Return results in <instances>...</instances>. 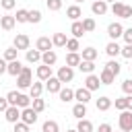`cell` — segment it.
<instances>
[{
  "label": "cell",
  "instance_id": "1",
  "mask_svg": "<svg viewBox=\"0 0 132 132\" xmlns=\"http://www.w3.org/2000/svg\"><path fill=\"white\" fill-rule=\"evenodd\" d=\"M31 85H33V72H31L29 66H23L21 74L16 76V87L19 89H29Z\"/></svg>",
  "mask_w": 132,
  "mask_h": 132
},
{
  "label": "cell",
  "instance_id": "2",
  "mask_svg": "<svg viewBox=\"0 0 132 132\" xmlns=\"http://www.w3.org/2000/svg\"><path fill=\"white\" fill-rule=\"evenodd\" d=\"M111 12L120 19H132V6L124 4V2H113L111 4Z\"/></svg>",
  "mask_w": 132,
  "mask_h": 132
},
{
  "label": "cell",
  "instance_id": "3",
  "mask_svg": "<svg viewBox=\"0 0 132 132\" xmlns=\"http://www.w3.org/2000/svg\"><path fill=\"white\" fill-rule=\"evenodd\" d=\"M118 124H120V130L122 132H130L132 130V111L124 109L120 113V118H118Z\"/></svg>",
  "mask_w": 132,
  "mask_h": 132
},
{
  "label": "cell",
  "instance_id": "4",
  "mask_svg": "<svg viewBox=\"0 0 132 132\" xmlns=\"http://www.w3.org/2000/svg\"><path fill=\"white\" fill-rule=\"evenodd\" d=\"M56 78L60 80V82H70L72 78H74V68H70V66H60L58 68V74H56Z\"/></svg>",
  "mask_w": 132,
  "mask_h": 132
},
{
  "label": "cell",
  "instance_id": "5",
  "mask_svg": "<svg viewBox=\"0 0 132 132\" xmlns=\"http://www.w3.org/2000/svg\"><path fill=\"white\" fill-rule=\"evenodd\" d=\"M19 122H23V124H27V126L35 124V122H37V111H35L33 107H25V109H21V120H19Z\"/></svg>",
  "mask_w": 132,
  "mask_h": 132
},
{
  "label": "cell",
  "instance_id": "6",
  "mask_svg": "<svg viewBox=\"0 0 132 132\" xmlns=\"http://www.w3.org/2000/svg\"><path fill=\"white\" fill-rule=\"evenodd\" d=\"M29 45H31V39H29V35H25V33H16L14 35V41H12V47H16V50H29Z\"/></svg>",
  "mask_w": 132,
  "mask_h": 132
},
{
  "label": "cell",
  "instance_id": "7",
  "mask_svg": "<svg viewBox=\"0 0 132 132\" xmlns=\"http://www.w3.org/2000/svg\"><path fill=\"white\" fill-rule=\"evenodd\" d=\"M122 33H124V27H122L120 23H109V25H107V35H109L111 41H118V39L122 37Z\"/></svg>",
  "mask_w": 132,
  "mask_h": 132
},
{
  "label": "cell",
  "instance_id": "8",
  "mask_svg": "<svg viewBox=\"0 0 132 132\" xmlns=\"http://www.w3.org/2000/svg\"><path fill=\"white\" fill-rule=\"evenodd\" d=\"M4 118H6V122L16 124V122L21 120V109H19L16 105H8V109L4 111Z\"/></svg>",
  "mask_w": 132,
  "mask_h": 132
},
{
  "label": "cell",
  "instance_id": "9",
  "mask_svg": "<svg viewBox=\"0 0 132 132\" xmlns=\"http://www.w3.org/2000/svg\"><path fill=\"white\" fill-rule=\"evenodd\" d=\"M99 85H101V80H99L97 74H87V78H85V89L87 91H97Z\"/></svg>",
  "mask_w": 132,
  "mask_h": 132
},
{
  "label": "cell",
  "instance_id": "10",
  "mask_svg": "<svg viewBox=\"0 0 132 132\" xmlns=\"http://www.w3.org/2000/svg\"><path fill=\"white\" fill-rule=\"evenodd\" d=\"M35 74H37V78H39L41 82H45L47 78H52V66H45V64H41V66H37Z\"/></svg>",
  "mask_w": 132,
  "mask_h": 132
},
{
  "label": "cell",
  "instance_id": "11",
  "mask_svg": "<svg viewBox=\"0 0 132 132\" xmlns=\"http://www.w3.org/2000/svg\"><path fill=\"white\" fill-rule=\"evenodd\" d=\"M47 93H60V89H62V82L56 78V76H52V78H47L45 80V87H43Z\"/></svg>",
  "mask_w": 132,
  "mask_h": 132
},
{
  "label": "cell",
  "instance_id": "12",
  "mask_svg": "<svg viewBox=\"0 0 132 132\" xmlns=\"http://www.w3.org/2000/svg\"><path fill=\"white\" fill-rule=\"evenodd\" d=\"M74 99H76L78 103H85V105H87V103L91 101V91H87L85 87H80V89L74 91Z\"/></svg>",
  "mask_w": 132,
  "mask_h": 132
},
{
  "label": "cell",
  "instance_id": "13",
  "mask_svg": "<svg viewBox=\"0 0 132 132\" xmlns=\"http://www.w3.org/2000/svg\"><path fill=\"white\" fill-rule=\"evenodd\" d=\"M66 16H68L70 21H78V19L82 16V8H80L78 4H72V6L66 8Z\"/></svg>",
  "mask_w": 132,
  "mask_h": 132
},
{
  "label": "cell",
  "instance_id": "14",
  "mask_svg": "<svg viewBox=\"0 0 132 132\" xmlns=\"http://www.w3.org/2000/svg\"><path fill=\"white\" fill-rule=\"evenodd\" d=\"M52 47H54V45H52V39H50V37H39V39L35 41V50H39L41 54H43V52H50Z\"/></svg>",
  "mask_w": 132,
  "mask_h": 132
},
{
  "label": "cell",
  "instance_id": "15",
  "mask_svg": "<svg viewBox=\"0 0 132 132\" xmlns=\"http://www.w3.org/2000/svg\"><path fill=\"white\" fill-rule=\"evenodd\" d=\"M91 10H93V14L101 16V14L107 12V2H103V0H95V2L91 4Z\"/></svg>",
  "mask_w": 132,
  "mask_h": 132
},
{
  "label": "cell",
  "instance_id": "16",
  "mask_svg": "<svg viewBox=\"0 0 132 132\" xmlns=\"http://www.w3.org/2000/svg\"><path fill=\"white\" fill-rule=\"evenodd\" d=\"M21 70H23V64H21L19 60H12V62H8V64H6V72H8L10 76H19V74H21Z\"/></svg>",
  "mask_w": 132,
  "mask_h": 132
},
{
  "label": "cell",
  "instance_id": "17",
  "mask_svg": "<svg viewBox=\"0 0 132 132\" xmlns=\"http://www.w3.org/2000/svg\"><path fill=\"white\" fill-rule=\"evenodd\" d=\"M56 60H58V56H56V52H54V50H50V52H43V54H41V64H45V66H54V64H56Z\"/></svg>",
  "mask_w": 132,
  "mask_h": 132
},
{
  "label": "cell",
  "instance_id": "18",
  "mask_svg": "<svg viewBox=\"0 0 132 132\" xmlns=\"http://www.w3.org/2000/svg\"><path fill=\"white\" fill-rule=\"evenodd\" d=\"M14 25H16L14 16H10V14H4V16H0V27H2L4 31H10Z\"/></svg>",
  "mask_w": 132,
  "mask_h": 132
},
{
  "label": "cell",
  "instance_id": "19",
  "mask_svg": "<svg viewBox=\"0 0 132 132\" xmlns=\"http://www.w3.org/2000/svg\"><path fill=\"white\" fill-rule=\"evenodd\" d=\"M120 52H122V47L118 45V41H109V43L105 45V54H107V56H109L111 60H113V58H116V56H118Z\"/></svg>",
  "mask_w": 132,
  "mask_h": 132
},
{
  "label": "cell",
  "instance_id": "20",
  "mask_svg": "<svg viewBox=\"0 0 132 132\" xmlns=\"http://www.w3.org/2000/svg\"><path fill=\"white\" fill-rule=\"evenodd\" d=\"M41 93H43V85H41V80H37V82H33V85L29 87V97H31V99L41 97Z\"/></svg>",
  "mask_w": 132,
  "mask_h": 132
},
{
  "label": "cell",
  "instance_id": "21",
  "mask_svg": "<svg viewBox=\"0 0 132 132\" xmlns=\"http://www.w3.org/2000/svg\"><path fill=\"white\" fill-rule=\"evenodd\" d=\"M70 33H72V37H82L85 35V29H82V23L80 21H72V25H70Z\"/></svg>",
  "mask_w": 132,
  "mask_h": 132
},
{
  "label": "cell",
  "instance_id": "22",
  "mask_svg": "<svg viewBox=\"0 0 132 132\" xmlns=\"http://www.w3.org/2000/svg\"><path fill=\"white\" fill-rule=\"evenodd\" d=\"M66 41H68V37L64 33H54L52 35V45H56V47H66Z\"/></svg>",
  "mask_w": 132,
  "mask_h": 132
},
{
  "label": "cell",
  "instance_id": "23",
  "mask_svg": "<svg viewBox=\"0 0 132 132\" xmlns=\"http://www.w3.org/2000/svg\"><path fill=\"white\" fill-rule=\"evenodd\" d=\"M97 56H99V52H97L95 47H85V50H82V56H80V60L95 62V60H97Z\"/></svg>",
  "mask_w": 132,
  "mask_h": 132
},
{
  "label": "cell",
  "instance_id": "24",
  "mask_svg": "<svg viewBox=\"0 0 132 132\" xmlns=\"http://www.w3.org/2000/svg\"><path fill=\"white\" fill-rule=\"evenodd\" d=\"M80 72H85V74H93V70H95V62H89V60H80V64L76 66Z\"/></svg>",
  "mask_w": 132,
  "mask_h": 132
},
{
  "label": "cell",
  "instance_id": "25",
  "mask_svg": "<svg viewBox=\"0 0 132 132\" xmlns=\"http://www.w3.org/2000/svg\"><path fill=\"white\" fill-rule=\"evenodd\" d=\"M19 109H25V107H31V97L29 95H23V93H19V97H16V103H14Z\"/></svg>",
  "mask_w": 132,
  "mask_h": 132
},
{
  "label": "cell",
  "instance_id": "26",
  "mask_svg": "<svg viewBox=\"0 0 132 132\" xmlns=\"http://www.w3.org/2000/svg\"><path fill=\"white\" fill-rule=\"evenodd\" d=\"M78 64H80V56H78V52H70V54L66 56V66L74 68V66H78Z\"/></svg>",
  "mask_w": 132,
  "mask_h": 132
},
{
  "label": "cell",
  "instance_id": "27",
  "mask_svg": "<svg viewBox=\"0 0 132 132\" xmlns=\"http://www.w3.org/2000/svg\"><path fill=\"white\" fill-rule=\"evenodd\" d=\"M72 116L78 118V120H82V118L87 116V105H85V103H76V105L72 107Z\"/></svg>",
  "mask_w": 132,
  "mask_h": 132
},
{
  "label": "cell",
  "instance_id": "28",
  "mask_svg": "<svg viewBox=\"0 0 132 132\" xmlns=\"http://www.w3.org/2000/svg\"><path fill=\"white\" fill-rule=\"evenodd\" d=\"M109 107H111V99H109V97L103 95V97L97 99V109H99V111H107Z\"/></svg>",
  "mask_w": 132,
  "mask_h": 132
},
{
  "label": "cell",
  "instance_id": "29",
  "mask_svg": "<svg viewBox=\"0 0 132 132\" xmlns=\"http://www.w3.org/2000/svg\"><path fill=\"white\" fill-rule=\"evenodd\" d=\"M76 132H93V124L91 120H78V126H76Z\"/></svg>",
  "mask_w": 132,
  "mask_h": 132
},
{
  "label": "cell",
  "instance_id": "30",
  "mask_svg": "<svg viewBox=\"0 0 132 132\" xmlns=\"http://www.w3.org/2000/svg\"><path fill=\"white\" fill-rule=\"evenodd\" d=\"M41 132H60V126H58V122H54V120H47V122H43V126H41Z\"/></svg>",
  "mask_w": 132,
  "mask_h": 132
},
{
  "label": "cell",
  "instance_id": "31",
  "mask_svg": "<svg viewBox=\"0 0 132 132\" xmlns=\"http://www.w3.org/2000/svg\"><path fill=\"white\" fill-rule=\"evenodd\" d=\"M99 80H101V85H111V82L116 80V76L103 68V70H101V74H99Z\"/></svg>",
  "mask_w": 132,
  "mask_h": 132
},
{
  "label": "cell",
  "instance_id": "32",
  "mask_svg": "<svg viewBox=\"0 0 132 132\" xmlns=\"http://www.w3.org/2000/svg\"><path fill=\"white\" fill-rule=\"evenodd\" d=\"M60 101H64V103H68V101H72L74 99V91L72 89H60Z\"/></svg>",
  "mask_w": 132,
  "mask_h": 132
},
{
  "label": "cell",
  "instance_id": "33",
  "mask_svg": "<svg viewBox=\"0 0 132 132\" xmlns=\"http://www.w3.org/2000/svg\"><path fill=\"white\" fill-rule=\"evenodd\" d=\"M14 21H16V23H29V10L19 8L16 14H14Z\"/></svg>",
  "mask_w": 132,
  "mask_h": 132
},
{
  "label": "cell",
  "instance_id": "34",
  "mask_svg": "<svg viewBox=\"0 0 132 132\" xmlns=\"http://www.w3.org/2000/svg\"><path fill=\"white\" fill-rule=\"evenodd\" d=\"M39 60H41V52H39V50H27V62L35 64V62H39Z\"/></svg>",
  "mask_w": 132,
  "mask_h": 132
},
{
  "label": "cell",
  "instance_id": "35",
  "mask_svg": "<svg viewBox=\"0 0 132 132\" xmlns=\"http://www.w3.org/2000/svg\"><path fill=\"white\" fill-rule=\"evenodd\" d=\"M105 70H107V72H111V74H113V76H118V74H120V70H122V68H120V64H118V62H116V60H109V62H107V64H105Z\"/></svg>",
  "mask_w": 132,
  "mask_h": 132
},
{
  "label": "cell",
  "instance_id": "36",
  "mask_svg": "<svg viewBox=\"0 0 132 132\" xmlns=\"http://www.w3.org/2000/svg\"><path fill=\"white\" fill-rule=\"evenodd\" d=\"M82 23V29H85V33H91V31H95V19H82L80 21Z\"/></svg>",
  "mask_w": 132,
  "mask_h": 132
},
{
  "label": "cell",
  "instance_id": "37",
  "mask_svg": "<svg viewBox=\"0 0 132 132\" xmlns=\"http://www.w3.org/2000/svg\"><path fill=\"white\" fill-rule=\"evenodd\" d=\"M16 54H19V50H16V47H8V50H4V60H6V62L19 60V58H16Z\"/></svg>",
  "mask_w": 132,
  "mask_h": 132
},
{
  "label": "cell",
  "instance_id": "38",
  "mask_svg": "<svg viewBox=\"0 0 132 132\" xmlns=\"http://www.w3.org/2000/svg\"><path fill=\"white\" fill-rule=\"evenodd\" d=\"M31 103H33L31 107H33V109H35L37 113H41V111L45 109V101H43L41 97H37V99H31Z\"/></svg>",
  "mask_w": 132,
  "mask_h": 132
},
{
  "label": "cell",
  "instance_id": "39",
  "mask_svg": "<svg viewBox=\"0 0 132 132\" xmlns=\"http://www.w3.org/2000/svg\"><path fill=\"white\" fill-rule=\"evenodd\" d=\"M66 50H70V52H78V50H80L78 39H76V37H70V39L66 41Z\"/></svg>",
  "mask_w": 132,
  "mask_h": 132
},
{
  "label": "cell",
  "instance_id": "40",
  "mask_svg": "<svg viewBox=\"0 0 132 132\" xmlns=\"http://www.w3.org/2000/svg\"><path fill=\"white\" fill-rule=\"evenodd\" d=\"M41 21V10H37V8H33V10H29V23H39Z\"/></svg>",
  "mask_w": 132,
  "mask_h": 132
},
{
  "label": "cell",
  "instance_id": "41",
  "mask_svg": "<svg viewBox=\"0 0 132 132\" xmlns=\"http://www.w3.org/2000/svg\"><path fill=\"white\" fill-rule=\"evenodd\" d=\"M116 109H120V111L128 109V95H126V97H118V99H116Z\"/></svg>",
  "mask_w": 132,
  "mask_h": 132
},
{
  "label": "cell",
  "instance_id": "42",
  "mask_svg": "<svg viewBox=\"0 0 132 132\" xmlns=\"http://www.w3.org/2000/svg\"><path fill=\"white\" fill-rule=\"evenodd\" d=\"M45 6H47L52 12H56V10L62 8V0H45Z\"/></svg>",
  "mask_w": 132,
  "mask_h": 132
},
{
  "label": "cell",
  "instance_id": "43",
  "mask_svg": "<svg viewBox=\"0 0 132 132\" xmlns=\"http://www.w3.org/2000/svg\"><path fill=\"white\" fill-rule=\"evenodd\" d=\"M0 6H2L4 10H12V8L16 6V0H0Z\"/></svg>",
  "mask_w": 132,
  "mask_h": 132
},
{
  "label": "cell",
  "instance_id": "44",
  "mask_svg": "<svg viewBox=\"0 0 132 132\" xmlns=\"http://www.w3.org/2000/svg\"><path fill=\"white\" fill-rule=\"evenodd\" d=\"M122 91H124L126 95H132V78H126V80L122 82Z\"/></svg>",
  "mask_w": 132,
  "mask_h": 132
},
{
  "label": "cell",
  "instance_id": "45",
  "mask_svg": "<svg viewBox=\"0 0 132 132\" xmlns=\"http://www.w3.org/2000/svg\"><path fill=\"white\" fill-rule=\"evenodd\" d=\"M120 54H122L124 58H128V60H130V58H132V45H130V43H126V45L122 47V52H120Z\"/></svg>",
  "mask_w": 132,
  "mask_h": 132
},
{
  "label": "cell",
  "instance_id": "46",
  "mask_svg": "<svg viewBox=\"0 0 132 132\" xmlns=\"http://www.w3.org/2000/svg\"><path fill=\"white\" fill-rule=\"evenodd\" d=\"M122 37H124V41H126V43H130V45H132V27H130V29H124Z\"/></svg>",
  "mask_w": 132,
  "mask_h": 132
},
{
  "label": "cell",
  "instance_id": "47",
  "mask_svg": "<svg viewBox=\"0 0 132 132\" xmlns=\"http://www.w3.org/2000/svg\"><path fill=\"white\" fill-rule=\"evenodd\" d=\"M14 132H29V126L23 124V122H16L14 124Z\"/></svg>",
  "mask_w": 132,
  "mask_h": 132
},
{
  "label": "cell",
  "instance_id": "48",
  "mask_svg": "<svg viewBox=\"0 0 132 132\" xmlns=\"http://www.w3.org/2000/svg\"><path fill=\"white\" fill-rule=\"evenodd\" d=\"M6 109H8V101H6V97H0V111L4 113Z\"/></svg>",
  "mask_w": 132,
  "mask_h": 132
},
{
  "label": "cell",
  "instance_id": "49",
  "mask_svg": "<svg viewBox=\"0 0 132 132\" xmlns=\"http://www.w3.org/2000/svg\"><path fill=\"white\" fill-rule=\"evenodd\" d=\"M97 132H113V130H111V126H109V124H101Z\"/></svg>",
  "mask_w": 132,
  "mask_h": 132
},
{
  "label": "cell",
  "instance_id": "50",
  "mask_svg": "<svg viewBox=\"0 0 132 132\" xmlns=\"http://www.w3.org/2000/svg\"><path fill=\"white\" fill-rule=\"evenodd\" d=\"M6 64H8V62H6L4 58H0V74H4V72H6Z\"/></svg>",
  "mask_w": 132,
  "mask_h": 132
},
{
  "label": "cell",
  "instance_id": "51",
  "mask_svg": "<svg viewBox=\"0 0 132 132\" xmlns=\"http://www.w3.org/2000/svg\"><path fill=\"white\" fill-rule=\"evenodd\" d=\"M128 111H132V95H128Z\"/></svg>",
  "mask_w": 132,
  "mask_h": 132
},
{
  "label": "cell",
  "instance_id": "52",
  "mask_svg": "<svg viewBox=\"0 0 132 132\" xmlns=\"http://www.w3.org/2000/svg\"><path fill=\"white\" fill-rule=\"evenodd\" d=\"M103 2H111V4H113V2H118V0H103Z\"/></svg>",
  "mask_w": 132,
  "mask_h": 132
},
{
  "label": "cell",
  "instance_id": "53",
  "mask_svg": "<svg viewBox=\"0 0 132 132\" xmlns=\"http://www.w3.org/2000/svg\"><path fill=\"white\" fill-rule=\"evenodd\" d=\"M80 2H82V0H74V4H80Z\"/></svg>",
  "mask_w": 132,
  "mask_h": 132
},
{
  "label": "cell",
  "instance_id": "54",
  "mask_svg": "<svg viewBox=\"0 0 132 132\" xmlns=\"http://www.w3.org/2000/svg\"><path fill=\"white\" fill-rule=\"evenodd\" d=\"M66 132H76V130H66Z\"/></svg>",
  "mask_w": 132,
  "mask_h": 132
},
{
  "label": "cell",
  "instance_id": "55",
  "mask_svg": "<svg viewBox=\"0 0 132 132\" xmlns=\"http://www.w3.org/2000/svg\"><path fill=\"white\" fill-rule=\"evenodd\" d=\"M93 2H95V0H93Z\"/></svg>",
  "mask_w": 132,
  "mask_h": 132
},
{
  "label": "cell",
  "instance_id": "56",
  "mask_svg": "<svg viewBox=\"0 0 132 132\" xmlns=\"http://www.w3.org/2000/svg\"><path fill=\"white\" fill-rule=\"evenodd\" d=\"M120 132H122V130H120Z\"/></svg>",
  "mask_w": 132,
  "mask_h": 132
}]
</instances>
